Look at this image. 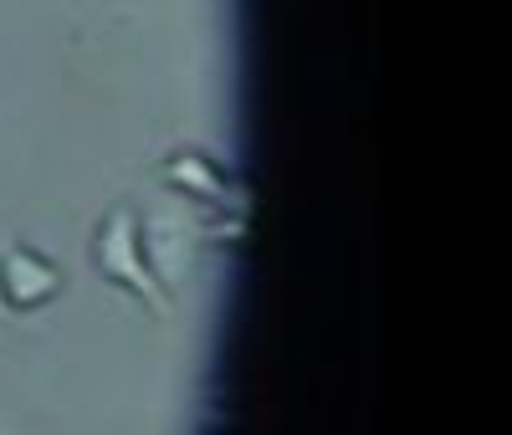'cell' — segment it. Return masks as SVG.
I'll return each mask as SVG.
<instances>
[{
	"label": "cell",
	"instance_id": "obj_1",
	"mask_svg": "<svg viewBox=\"0 0 512 435\" xmlns=\"http://www.w3.org/2000/svg\"><path fill=\"white\" fill-rule=\"evenodd\" d=\"M93 267L108 287L128 292L134 302H144L149 318H169L175 297L159 287V277L149 272V256L139 241V210L134 205H108L93 226Z\"/></svg>",
	"mask_w": 512,
	"mask_h": 435
},
{
	"label": "cell",
	"instance_id": "obj_2",
	"mask_svg": "<svg viewBox=\"0 0 512 435\" xmlns=\"http://www.w3.org/2000/svg\"><path fill=\"white\" fill-rule=\"evenodd\" d=\"M205 221L190 200L175 195V205L164 210H149L139 215V241H144V256H149V272L159 277V287L175 297L185 287V277L195 272L200 261V246H205Z\"/></svg>",
	"mask_w": 512,
	"mask_h": 435
},
{
	"label": "cell",
	"instance_id": "obj_3",
	"mask_svg": "<svg viewBox=\"0 0 512 435\" xmlns=\"http://www.w3.org/2000/svg\"><path fill=\"white\" fill-rule=\"evenodd\" d=\"M0 297H6V308L21 313V318L47 308V302L62 297V267L47 251H36L26 241L0 246Z\"/></svg>",
	"mask_w": 512,
	"mask_h": 435
},
{
	"label": "cell",
	"instance_id": "obj_4",
	"mask_svg": "<svg viewBox=\"0 0 512 435\" xmlns=\"http://www.w3.org/2000/svg\"><path fill=\"white\" fill-rule=\"evenodd\" d=\"M159 174H164V185L175 190L180 200H190L195 210H241L236 205L241 200L236 180L205 154H169L159 164Z\"/></svg>",
	"mask_w": 512,
	"mask_h": 435
},
{
	"label": "cell",
	"instance_id": "obj_5",
	"mask_svg": "<svg viewBox=\"0 0 512 435\" xmlns=\"http://www.w3.org/2000/svg\"><path fill=\"white\" fill-rule=\"evenodd\" d=\"M21 328H26V318H21V313H11V308H6V297H0V343L16 338Z\"/></svg>",
	"mask_w": 512,
	"mask_h": 435
}]
</instances>
